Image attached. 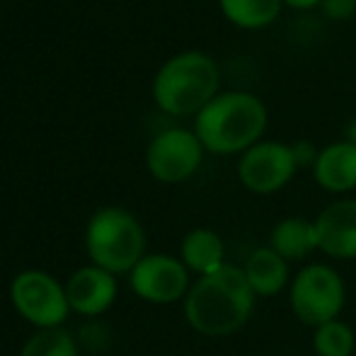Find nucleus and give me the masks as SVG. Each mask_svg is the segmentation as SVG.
<instances>
[{"mask_svg":"<svg viewBox=\"0 0 356 356\" xmlns=\"http://www.w3.org/2000/svg\"><path fill=\"white\" fill-rule=\"evenodd\" d=\"M254 305V291L245 269L223 264L218 272L199 277L184 298L187 323L204 337H228L248 323Z\"/></svg>","mask_w":356,"mask_h":356,"instance_id":"f257e3e1","label":"nucleus"},{"mask_svg":"<svg viewBox=\"0 0 356 356\" xmlns=\"http://www.w3.org/2000/svg\"><path fill=\"white\" fill-rule=\"evenodd\" d=\"M267 127V109L254 95L225 92L216 95L197 114L194 134L211 153L230 155L257 145Z\"/></svg>","mask_w":356,"mask_h":356,"instance_id":"f03ea898","label":"nucleus"},{"mask_svg":"<svg viewBox=\"0 0 356 356\" xmlns=\"http://www.w3.org/2000/svg\"><path fill=\"white\" fill-rule=\"evenodd\" d=\"M218 66L202 51H184L172 56L153 80V97L163 112L184 117L202 112L216 97Z\"/></svg>","mask_w":356,"mask_h":356,"instance_id":"7ed1b4c3","label":"nucleus"},{"mask_svg":"<svg viewBox=\"0 0 356 356\" xmlns=\"http://www.w3.org/2000/svg\"><path fill=\"white\" fill-rule=\"evenodd\" d=\"M85 248L95 267L124 274L145 257L143 225L122 207H104L92 213L85 230Z\"/></svg>","mask_w":356,"mask_h":356,"instance_id":"20e7f679","label":"nucleus"},{"mask_svg":"<svg viewBox=\"0 0 356 356\" xmlns=\"http://www.w3.org/2000/svg\"><path fill=\"white\" fill-rule=\"evenodd\" d=\"M10 298L19 315L39 330H56L66 323L68 305L66 286H61L49 272L24 269L10 284Z\"/></svg>","mask_w":356,"mask_h":356,"instance_id":"39448f33","label":"nucleus"},{"mask_svg":"<svg viewBox=\"0 0 356 356\" xmlns=\"http://www.w3.org/2000/svg\"><path fill=\"white\" fill-rule=\"evenodd\" d=\"M291 308L305 325H320L337 320L344 308V282L327 264H310L296 274L291 284Z\"/></svg>","mask_w":356,"mask_h":356,"instance_id":"423d86ee","label":"nucleus"},{"mask_svg":"<svg viewBox=\"0 0 356 356\" xmlns=\"http://www.w3.org/2000/svg\"><path fill=\"white\" fill-rule=\"evenodd\" d=\"M204 145L187 129H168L150 141L145 163L158 182L177 184L189 179L202 165Z\"/></svg>","mask_w":356,"mask_h":356,"instance_id":"0eeeda50","label":"nucleus"},{"mask_svg":"<svg viewBox=\"0 0 356 356\" xmlns=\"http://www.w3.org/2000/svg\"><path fill=\"white\" fill-rule=\"evenodd\" d=\"M131 289L138 298L148 303H175L179 298H187L192 289L189 269L182 264V259L170 257V254H145L131 269Z\"/></svg>","mask_w":356,"mask_h":356,"instance_id":"6e6552de","label":"nucleus"},{"mask_svg":"<svg viewBox=\"0 0 356 356\" xmlns=\"http://www.w3.org/2000/svg\"><path fill=\"white\" fill-rule=\"evenodd\" d=\"M296 155L291 145L284 143H257L245 150L238 165V175L248 189L257 194H272L282 189L293 177Z\"/></svg>","mask_w":356,"mask_h":356,"instance_id":"1a4fd4ad","label":"nucleus"},{"mask_svg":"<svg viewBox=\"0 0 356 356\" xmlns=\"http://www.w3.org/2000/svg\"><path fill=\"white\" fill-rule=\"evenodd\" d=\"M68 305L73 313L95 318L112 308L117 300V277L102 267H83L68 279L66 284Z\"/></svg>","mask_w":356,"mask_h":356,"instance_id":"9d476101","label":"nucleus"},{"mask_svg":"<svg viewBox=\"0 0 356 356\" xmlns=\"http://www.w3.org/2000/svg\"><path fill=\"white\" fill-rule=\"evenodd\" d=\"M318 250L334 259L356 257V202H334L315 218Z\"/></svg>","mask_w":356,"mask_h":356,"instance_id":"9b49d317","label":"nucleus"},{"mask_svg":"<svg viewBox=\"0 0 356 356\" xmlns=\"http://www.w3.org/2000/svg\"><path fill=\"white\" fill-rule=\"evenodd\" d=\"M315 179L327 192H349L356 187V145L332 143L318 153L315 160Z\"/></svg>","mask_w":356,"mask_h":356,"instance_id":"f8f14e48","label":"nucleus"},{"mask_svg":"<svg viewBox=\"0 0 356 356\" xmlns=\"http://www.w3.org/2000/svg\"><path fill=\"white\" fill-rule=\"evenodd\" d=\"M182 264L189 272L199 274V277H209V274L218 272L225 264V245L218 233L209 228H194L192 233L184 235L182 248Z\"/></svg>","mask_w":356,"mask_h":356,"instance_id":"ddd939ff","label":"nucleus"},{"mask_svg":"<svg viewBox=\"0 0 356 356\" xmlns=\"http://www.w3.org/2000/svg\"><path fill=\"white\" fill-rule=\"evenodd\" d=\"M272 250L282 254L286 262H300L318 250V233L315 220L305 218H284L272 230Z\"/></svg>","mask_w":356,"mask_h":356,"instance_id":"4468645a","label":"nucleus"},{"mask_svg":"<svg viewBox=\"0 0 356 356\" xmlns=\"http://www.w3.org/2000/svg\"><path fill=\"white\" fill-rule=\"evenodd\" d=\"M243 269L254 296H277L289 284V262L272 248L252 252Z\"/></svg>","mask_w":356,"mask_h":356,"instance_id":"2eb2a0df","label":"nucleus"},{"mask_svg":"<svg viewBox=\"0 0 356 356\" xmlns=\"http://www.w3.org/2000/svg\"><path fill=\"white\" fill-rule=\"evenodd\" d=\"M282 8V0H220L223 15L238 27H264L274 22Z\"/></svg>","mask_w":356,"mask_h":356,"instance_id":"dca6fc26","label":"nucleus"},{"mask_svg":"<svg viewBox=\"0 0 356 356\" xmlns=\"http://www.w3.org/2000/svg\"><path fill=\"white\" fill-rule=\"evenodd\" d=\"M313 347L318 356H352L356 347L354 330L342 320H330L315 327Z\"/></svg>","mask_w":356,"mask_h":356,"instance_id":"f3484780","label":"nucleus"},{"mask_svg":"<svg viewBox=\"0 0 356 356\" xmlns=\"http://www.w3.org/2000/svg\"><path fill=\"white\" fill-rule=\"evenodd\" d=\"M19 356H78V344L66 330H39L24 342Z\"/></svg>","mask_w":356,"mask_h":356,"instance_id":"a211bd4d","label":"nucleus"},{"mask_svg":"<svg viewBox=\"0 0 356 356\" xmlns=\"http://www.w3.org/2000/svg\"><path fill=\"white\" fill-rule=\"evenodd\" d=\"M323 3L330 17H337V19L349 17L356 8V0H323Z\"/></svg>","mask_w":356,"mask_h":356,"instance_id":"6ab92c4d","label":"nucleus"},{"mask_svg":"<svg viewBox=\"0 0 356 356\" xmlns=\"http://www.w3.org/2000/svg\"><path fill=\"white\" fill-rule=\"evenodd\" d=\"M293 148V155H296V163L298 165H305V163H313L315 165V160H318V155H315V150L310 148L308 143H296V145H291Z\"/></svg>","mask_w":356,"mask_h":356,"instance_id":"aec40b11","label":"nucleus"},{"mask_svg":"<svg viewBox=\"0 0 356 356\" xmlns=\"http://www.w3.org/2000/svg\"><path fill=\"white\" fill-rule=\"evenodd\" d=\"M289 5H293V8H313L315 3H320V0H286Z\"/></svg>","mask_w":356,"mask_h":356,"instance_id":"412c9836","label":"nucleus"},{"mask_svg":"<svg viewBox=\"0 0 356 356\" xmlns=\"http://www.w3.org/2000/svg\"><path fill=\"white\" fill-rule=\"evenodd\" d=\"M349 136H352V141H349V143L356 145V122L352 124V129H349Z\"/></svg>","mask_w":356,"mask_h":356,"instance_id":"4be33fe9","label":"nucleus"}]
</instances>
